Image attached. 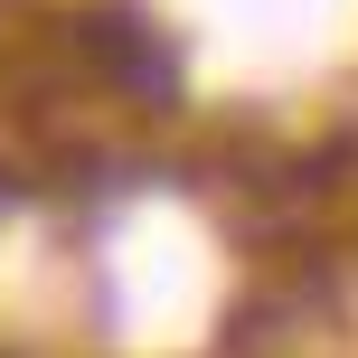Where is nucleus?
Listing matches in <instances>:
<instances>
[{
	"mask_svg": "<svg viewBox=\"0 0 358 358\" xmlns=\"http://www.w3.org/2000/svg\"><path fill=\"white\" fill-rule=\"evenodd\" d=\"M66 48H76V66H85L104 94H123V104H142V113L179 94V57L161 48V29H151L132 0H85V10H66Z\"/></svg>",
	"mask_w": 358,
	"mask_h": 358,
	"instance_id": "1",
	"label": "nucleus"
}]
</instances>
